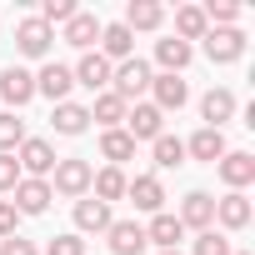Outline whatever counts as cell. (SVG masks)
I'll return each instance as SVG.
<instances>
[{
	"label": "cell",
	"mask_w": 255,
	"mask_h": 255,
	"mask_svg": "<svg viewBox=\"0 0 255 255\" xmlns=\"http://www.w3.org/2000/svg\"><path fill=\"white\" fill-rule=\"evenodd\" d=\"M150 90V65L140 60V55H130V60H120L115 70H110V95H120L125 105H130L135 95H145Z\"/></svg>",
	"instance_id": "6da1fadb"
},
{
	"label": "cell",
	"mask_w": 255,
	"mask_h": 255,
	"mask_svg": "<svg viewBox=\"0 0 255 255\" xmlns=\"http://www.w3.org/2000/svg\"><path fill=\"white\" fill-rule=\"evenodd\" d=\"M15 165H20L25 180H45V175L55 170V150H50V140H30V135H25V145L15 150Z\"/></svg>",
	"instance_id": "7a4b0ae2"
},
{
	"label": "cell",
	"mask_w": 255,
	"mask_h": 255,
	"mask_svg": "<svg viewBox=\"0 0 255 255\" xmlns=\"http://www.w3.org/2000/svg\"><path fill=\"white\" fill-rule=\"evenodd\" d=\"M50 175H55V185H50V190L85 200V195H90V175H95V170H90V160H55V170H50Z\"/></svg>",
	"instance_id": "3957f363"
},
{
	"label": "cell",
	"mask_w": 255,
	"mask_h": 255,
	"mask_svg": "<svg viewBox=\"0 0 255 255\" xmlns=\"http://www.w3.org/2000/svg\"><path fill=\"white\" fill-rule=\"evenodd\" d=\"M0 100H5V105H30L35 100V75L25 70V65H5V70H0Z\"/></svg>",
	"instance_id": "277c9868"
},
{
	"label": "cell",
	"mask_w": 255,
	"mask_h": 255,
	"mask_svg": "<svg viewBox=\"0 0 255 255\" xmlns=\"http://www.w3.org/2000/svg\"><path fill=\"white\" fill-rule=\"evenodd\" d=\"M205 55L215 60V65H235L240 55H245V35L230 25V30H205Z\"/></svg>",
	"instance_id": "5b68a950"
},
{
	"label": "cell",
	"mask_w": 255,
	"mask_h": 255,
	"mask_svg": "<svg viewBox=\"0 0 255 255\" xmlns=\"http://www.w3.org/2000/svg\"><path fill=\"white\" fill-rule=\"evenodd\" d=\"M175 220H180L185 230H215V195H205V190H190Z\"/></svg>",
	"instance_id": "8992f818"
},
{
	"label": "cell",
	"mask_w": 255,
	"mask_h": 255,
	"mask_svg": "<svg viewBox=\"0 0 255 255\" xmlns=\"http://www.w3.org/2000/svg\"><path fill=\"white\" fill-rule=\"evenodd\" d=\"M50 40H55V30L45 25V20H20V30H15V45H20V55H30V60H40V55H50Z\"/></svg>",
	"instance_id": "52a82bcc"
},
{
	"label": "cell",
	"mask_w": 255,
	"mask_h": 255,
	"mask_svg": "<svg viewBox=\"0 0 255 255\" xmlns=\"http://www.w3.org/2000/svg\"><path fill=\"white\" fill-rule=\"evenodd\" d=\"M215 170H220V180H225L230 190H245V185L255 180V155H245V150H225V155L215 160Z\"/></svg>",
	"instance_id": "ba28073f"
},
{
	"label": "cell",
	"mask_w": 255,
	"mask_h": 255,
	"mask_svg": "<svg viewBox=\"0 0 255 255\" xmlns=\"http://www.w3.org/2000/svg\"><path fill=\"white\" fill-rule=\"evenodd\" d=\"M50 200H55L50 180H25V175H20V185H15V200H10V205H15L20 215H45V205H50Z\"/></svg>",
	"instance_id": "9c48e42d"
},
{
	"label": "cell",
	"mask_w": 255,
	"mask_h": 255,
	"mask_svg": "<svg viewBox=\"0 0 255 255\" xmlns=\"http://www.w3.org/2000/svg\"><path fill=\"white\" fill-rule=\"evenodd\" d=\"M70 75H75V85H85V90H110V60H105L100 50H85Z\"/></svg>",
	"instance_id": "30bf717a"
},
{
	"label": "cell",
	"mask_w": 255,
	"mask_h": 255,
	"mask_svg": "<svg viewBox=\"0 0 255 255\" xmlns=\"http://www.w3.org/2000/svg\"><path fill=\"white\" fill-rule=\"evenodd\" d=\"M110 250L115 255H140L145 250V225L140 220H110Z\"/></svg>",
	"instance_id": "8fae6325"
},
{
	"label": "cell",
	"mask_w": 255,
	"mask_h": 255,
	"mask_svg": "<svg viewBox=\"0 0 255 255\" xmlns=\"http://www.w3.org/2000/svg\"><path fill=\"white\" fill-rule=\"evenodd\" d=\"M125 195L135 200V210H150V215H160V205H165V185H160V175H135L130 185H125Z\"/></svg>",
	"instance_id": "7c38bea8"
},
{
	"label": "cell",
	"mask_w": 255,
	"mask_h": 255,
	"mask_svg": "<svg viewBox=\"0 0 255 255\" xmlns=\"http://www.w3.org/2000/svg\"><path fill=\"white\" fill-rule=\"evenodd\" d=\"M70 85H75V75H70V65H60V60H50V65L35 75V95H50L55 105L70 95Z\"/></svg>",
	"instance_id": "4fadbf2b"
},
{
	"label": "cell",
	"mask_w": 255,
	"mask_h": 255,
	"mask_svg": "<svg viewBox=\"0 0 255 255\" xmlns=\"http://www.w3.org/2000/svg\"><path fill=\"white\" fill-rule=\"evenodd\" d=\"M150 90H155V110L165 115V110H180L185 100H190V85L180 80V75H150Z\"/></svg>",
	"instance_id": "5bb4252c"
},
{
	"label": "cell",
	"mask_w": 255,
	"mask_h": 255,
	"mask_svg": "<svg viewBox=\"0 0 255 255\" xmlns=\"http://www.w3.org/2000/svg\"><path fill=\"white\" fill-rule=\"evenodd\" d=\"M125 120H130V130H125L130 140H160V135H165V115H160L155 105H135Z\"/></svg>",
	"instance_id": "9a60e30c"
},
{
	"label": "cell",
	"mask_w": 255,
	"mask_h": 255,
	"mask_svg": "<svg viewBox=\"0 0 255 255\" xmlns=\"http://www.w3.org/2000/svg\"><path fill=\"white\" fill-rule=\"evenodd\" d=\"M110 205H100L95 195H85V200H75V230H85V235H100V230H110Z\"/></svg>",
	"instance_id": "2e32d148"
},
{
	"label": "cell",
	"mask_w": 255,
	"mask_h": 255,
	"mask_svg": "<svg viewBox=\"0 0 255 255\" xmlns=\"http://www.w3.org/2000/svg\"><path fill=\"white\" fill-rule=\"evenodd\" d=\"M160 20H165V5H155V0H130V5H125V20H120V25L135 35V30H155Z\"/></svg>",
	"instance_id": "e0dca14e"
},
{
	"label": "cell",
	"mask_w": 255,
	"mask_h": 255,
	"mask_svg": "<svg viewBox=\"0 0 255 255\" xmlns=\"http://www.w3.org/2000/svg\"><path fill=\"white\" fill-rule=\"evenodd\" d=\"M150 240H155L160 250H175V245L185 240V225H180V220H175L170 210H160V215H155V220L145 225V245H150Z\"/></svg>",
	"instance_id": "ac0fdd59"
},
{
	"label": "cell",
	"mask_w": 255,
	"mask_h": 255,
	"mask_svg": "<svg viewBox=\"0 0 255 255\" xmlns=\"http://www.w3.org/2000/svg\"><path fill=\"white\" fill-rule=\"evenodd\" d=\"M130 50H135V35L125 30L120 20L115 25H100V55L105 60H130Z\"/></svg>",
	"instance_id": "d6986e66"
},
{
	"label": "cell",
	"mask_w": 255,
	"mask_h": 255,
	"mask_svg": "<svg viewBox=\"0 0 255 255\" xmlns=\"http://www.w3.org/2000/svg\"><path fill=\"white\" fill-rule=\"evenodd\" d=\"M85 110H90V120H100V125H105V130H120V120L130 115V105H125L120 95H110V90H100V95H95V105H85Z\"/></svg>",
	"instance_id": "ffe728a7"
},
{
	"label": "cell",
	"mask_w": 255,
	"mask_h": 255,
	"mask_svg": "<svg viewBox=\"0 0 255 255\" xmlns=\"http://www.w3.org/2000/svg\"><path fill=\"white\" fill-rule=\"evenodd\" d=\"M100 40V20L95 15H85V10H75L70 20H65V45H75V50H90Z\"/></svg>",
	"instance_id": "44dd1931"
},
{
	"label": "cell",
	"mask_w": 255,
	"mask_h": 255,
	"mask_svg": "<svg viewBox=\"0 0 255 255\" xmlns=\"http://www.w3.org/2000/svg\"><path fill=\"white\" fill-rule=\"evenodd\" d=\"M215 220H220L225 230H245V225H250V200H245L240 190H230L225 200H215Z\"/></svg>",
	"instance_id": "7402d4cb"
},
{
	"label": "cell",
	"mask_w": 255,
	"mask_h": 255,
	"mask_svg": "<svg viewBox=\"0 0 255 255\" xmlns=\"http://www.w3.org/2000/svg\"><path fill=\"white\" fill-rule=\"evenodd\" d=\"M185 155H195V160H210V165H215V160L225 155V135L205 125V130H195V135L185 140Z\"/></svg>",
	"instance_id": "603a6c76"
},
{
	"label": "cell",
	"mask_w": 255,
	"mask_h": 255,
	"mask_svg": "<svg viewBox=\"0 0 255 255\" xmlns=\"http://www.w3.org/2000/svg\"><path fill=\"white\" fill-rule=\"evenodd\" d=\"M125 185H130V180H125V170H120V165H105L100 175H90V190H95V200H100V205L120 200V195H125Z\"/></svg>",
	"instance_id": "cb8c5ba5"
},
{
	"label": "cell",
	"mask_w": 255,
	"mask_h": 255,
	"mask_svg": "<svg viewBox=\"0 0 255 255\" xmlns=\"http://www.w3.org/2000/svg\"><path fill=\"white\" fill-rule=\"evenodd\" d=\"M50 120H55V130H60V135H85V125H90V110H85V105H75V100H60Z\"/></svg>",
	"instance_id": "d4e9b609"
},
{
	"label": "cell",
	"mask_w": 255,
	"mask_h": 255,
	"mask_svg": "<svg viewBox=\"0 0 255 255\" xmlns=\"http://www.w3.org/2000/svg\"><path fill=\"white\" fill-rule=\"evenodd\" d=\"M205 30H210V25H205V10H200V5H180V10H175V40L190 45V40H205Z\"/></svg>",
	"instance_id": "484cf974"
},
{
	"label": "cell",
	"mask_w": 255,
	"mask_h": 255,
	"mask_svg": "<svg viewBox=\"0 0 255 255\" xmlns=\"http://www.w3.org/2000/svg\"><path fill=\"white\" fill-rule=\"evenodd\" d=\"M190 55H195V50H190L185 40H175V35H170V40H155V60L165 65V75H180V70L190 65Z\"/></svg>",
	"instance_id": "4316f807"
},
{
	"label": "cell",
	"mask_w": 255,
	"mask_h": 255,
	"mask_svg": "<svg viewBox=\"0 0 255 255\" xmlns=\"http://www.w3.org/2000/svg\"><path fill=\"white\" fill-rule=\"evenodd\" d=\"M200 115H205L210 130H220V120H230V115H235V95H230V90H210V95L200 100Z\"/></svg>",
	"instance_id": "83f0119b"
},
{
	"label": "cell",
	"mask_w": 255,
	"mask_h": 255,
	"mask_svg": "<svg viewBox=\"0 0 255 255\" xmlns=\"http://www.w3.org/2000/svg\"><path fill=\"white\" fill-rule=\"evenodd\" d=\"M100 155H105L110 165H120V160L135 155V140L125 135V130H105V135H100Z\"/></svg>",
	"instance_id": "f1b7e54d"
},
{
	"label": "cell",
	"mask_w": 255,
	"mask_h": 255,
	"mask_svg": "<svg viewBox=\"0 0 255 255\" xmlns=\"http://www.w3.org/2000/svg\"><path fill=\"white\" fill-rule=\"evenodd\" d=\"M150 150H155V165H160V170H175V165H185V140H175V135H160V140H150Z\"/></svg>",
	"instance_id": "f546056e"
},
{
	"label": "cell",
	"mask_w": 255,
	"mask_h": 255,
	"mask_svg": "<svg viewBox=\"0 0 255 255\" xmlns=\"http://www.w3.org/2000/svg\"><path fill=\"white\" fill-rule=\"evenodd\" d=\"M20 145H25V120H15V110H5L0 115V155H10Z\"/></svg>",
	"instance_id": "4dcf8cb0"
},
{
	"label": "cell",
	"mask_w": 255,
	"mask_h": 255,
	"mask_svg": "<svg viewBox=\"0 0 255 255\" xmlns=\"http://www.w3.org/2000/svg\"><path fill=\"white\" fill-rule=\"evenodd\" d=\"M240 20V5H235V0H210V5H205V25L210 30H230Z\"/></svg>",
	"instance_id": "1f68e13d"
},
{
	"label": "cell",
	"mask_w": 255,
	"mask_h": 255,
	"mask_svg": "<svg viewBox=\"0 0 255 255\" xmlns=\"http://www.w3.org/2000/svg\"><path fill=\"white\" fill-rule=\"evenodd\" d=\"M75 10H80L75 0H45V5H40V15H35V20H45V25H65V20H70Z\"/></svg>",
	"instance_id": "d6a6232c"
},
{
	"label": "cell",
	"mask_w": 255,
	"mask_h": 255,
	"mask_svg": "<svg viewBox=\"0 0 255 255\" xmlns=\"http://www.w3.org/2000/svg\"><path fill=\"white\" fill-rule=\"evenodd\" d=\"M195 255H230V240H225V235H215V230H200Z\"/></svg>",
	"instance_id": "836d02e7"
},
{
	"label": "cell",
	"mask_w": 255,
	"mask_h": 255,
	"mask_svg": "<svg viewBox=\"0 0 255 255\" xmlns=\"http://www.w3.org/2000/svg\"><path fill=\"white\" fill-rule=\"evenodd\" d=\"M45 255H85V240H80V235H55V240L45 245Z\"/></svg>",
	"instance_id": "e575fe53"
},
{
	"label": "cell",
	"mask_w": 255,
	"mask_h": 255,
	"mask_svg": "<svg viewBox=\"0 0 255 255\" xmlns=\"http://www.w3.org/2000/svg\"><path fill=\"white\" fill-rule=\"evenodd\" d=\"M20 185V165H15V155H0V190H15Z\"/></svg>",
	"instance_id": "d590c367"
},
{
	"label": "cell",
	"mask_w": 255,
	"mask_h": 255,
	"mask_svg": "<svg viewBox=\"0 0 255 255\" xmlns=\"http://www.w3.org/2000/svg\"><path fill=\"white\" fill-rule=\"evenodd\" d=\"M15 220H20V210H15L10 200H0V240H10V235H15Z\"/></svg>",
	"instance_id": "8d00e7d4"
},
{
	"label": "cell",
	"mask_w": 255,
	"mask_h": 255,
	"mask_svg": "<svg viewBox=\"0 0 255 255\" xmlns=\"http://www.w3.org/2000/svg\"><path fill=\"white\" fill-rule=\"evenodd\" d=\"M0 255H40L25 235H10V240H0Z\"/></svg>",
	"instance_id": "74e56055"
},
{
	"label": "cell",
	"mask_w": 255,
	"mask_h": 255,
	"mask_svg": "<svg viewBox=\"0 0 255 255\" xmlns=\"http://www.w3.org/2000/svg\"><path fill=\"white\" fill-rule=\"evenodd\" d=\"M160 255H180V250H160Z\"/></svg>",
	"instance_id": "f35d334b"
}]
</instances>
